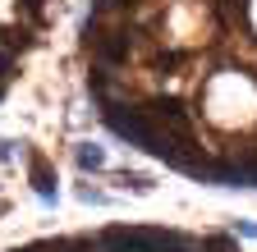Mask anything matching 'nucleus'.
I'll return each mask as SVG.
<instances>
[{
  "label": "nucleus",
  "mask_w": 257,
  "mask_h": 252,
  "mask_svg": "<svg viewBox=\"0 0 257 252\" xmlns=\"http://www.w3.org/2000/svg\"><path fill=\"white\" fill-rule=\"evenodd\" d=\"M74 161H78V170H106V151L96 147V142H78Z\"/></svg>",
  "instance_id": "obj_1"
},
{
  "label": "nucleus",
  "mask_w": 257,
  "mask_h": 252,
  "mask_svg": "<svg viewBox=\"0 0 257 252\" xmlns=\"http://www.w3.org/2000/svg\"><path fill=\"white\" fill-rule=\"evenodd\" d=\"M119 183H124V188H134V193H152V179H147V174H128V170H124Z\"/></svg>",
  "instance_id": "obj_2"
},
{
  "label": "nucleus",
  "mask_w": 257,
  "mask_h": 252,
  "mask_svg": "<svg viewBox=\"0 0 257 252\" xmlns=\"http://www.w3.org/2000/svg\"><path fill=\"white\" fill-rule=\"evenodd\" d=\"M78 202H92V206H106L110 197L101 193V188H87V183H78Z\"/></svg>",
  "instance_id": "obj_3"
},
{
  "label": "nucleus",
  "mask_w": 257,
  "mask_h": 252,
  "mask_svg": "<svg viewBox=\"0 0 257 252\" xmlns=\"http://www.w3.org/2000/svg\"><path fill=\"white\" fill-rule=\"evenodd\" d=\"M234 234H243V238H257V225H252V220H234Z\"/></svg>",
  "instance_id": "obj_4"
},
{
  "label": "nucleus",
  "mask_w": 257,
  "mask_h": 252,
  "mask_svg": "<svg viewBox=\"0 0 257 252\" xmlns=\"http://www.w3.org/2000/svg\"><path fill=\"white\" fill-rule=\"evenodd\" d=\"M10 65H14V55H10V51H0V83L10 78Z\"/></svg>",
  "instance_id": "obj_5"
},
{
  "label": "nucleus",
  "mask_w": 257,
  "mask_h": 252,
  "mask_svg": "<svg viewBox=\"0 0 257 252\" xmlns=\"http://www.w3.org/2000/svg\"><path fill=\"white\" fill-rule=\"evenodd\" d=\"M0 161H14V142L10 138H0Z\"/></svg>",
  "instance_id": "obj_6"
},
{
  "label": "nucleus",
  "mask_w": 257,
  "mask_h": 252,
  "mask_svg": "<svg viewBox=\"0 0 257 252\" xmlns=\"http://www.w3.org/2000/svg\"><path fill=\"white\" fill-rule=\"evenodd\" d=\"M0 97H5V87H0Z\"/></svg>",
  "instance_id": "obj_7"
}]
</instances>
